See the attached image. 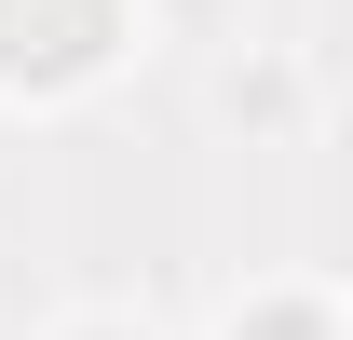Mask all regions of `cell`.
<instances>
[{
    "label": "cell",
    "instance_id": "cell-2",
    "mask_svg": "<svg viewBox=\"0 0 353 340\" xmlns=\"http://www.w3.org/2000/svg\"><path fill=\"white\" fill-rule=\"evenodd\" d=\"M204 340H353V299L326 286V272H259V286L218 299Z\"/></svg>",
    "mask_w": 353,
    "mask_h": 340
},
{
    "label": "cell",
    "instance_id": "cell-1",
    "mask_svg": "<svg viewBox=\"0 0 353 340\" xmlns=\"http://www.w3.org/2000/svg\"><path fill=\"white\" fill-rule=\"evenodd\" d=\"M163 28V0H0V109H95Z\"/></svg>",
    "mask_w": 353,
    "mask_h": 340
},
{
    "label": "cell",
    "instance_id": "cell-3",
    "mask_svg": "<svg viewBox=\"0 0 353 340\" xmlns=\"http://www.w3.org/2000/svg\"><path fill=\"white\" fill-rule=\"evenodd\" d=\"M218 109H231L245 136H285V123H299V68H285V55H245V68L218 82Z\"/></svg>",
    "mask_w": 353,
    "mask_h": 340
},
{
    "label": "cell",
    "instance_id": "cell-4",
    "mask_svg": "<svg viewBox=\"0 0 353 340\" xmlns=\"http://www.w3.org/2000/svg\"><path fill=\"white\" fill-rule=\"evenodd\" d=\"M41 340H163V327H150L136 299H68V313H54Z\"/></svg>",
    "mask_w": 353,
    "mask_h": 340
}]
</instances>
